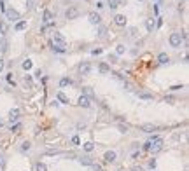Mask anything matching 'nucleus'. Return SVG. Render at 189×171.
Here are the masks:
<instances>
[{"mask_svg": "<svg viewBox=\"0 0 189 171\" xmlns=\"http://www.w3.org/2000/svg\"><path fill=\"white\" fill-rule=\"evenodd\" d=\"M65 47H67V40L61 33L54 32V37H53V49L58 51V53H65Z\"/></svg>", "mask_w": 189, "mask_h": 171, "instance_id": "f257e3e1", "label": "nucleus"}, {"mask_svg": "<svg viewBox=\"0 0 189 171\" xmlns=\"http://www.w3.org/2000/svg\"><path fill=\"white\" fill-rule=\"evenodd\" d=\"M149 152H152V154H158L161 148H163V140L161 138H158V136H152L151 140H149Z\"/></svg>", "mask_w": 189, "mask_h": 171, "instance_id": "f03ea898", "label": "nucleus"}, {"mask_svg": "<svg viewBox=\"0 0 189 171\" xmlns=\"http://www.w3.org/2000/svg\"><path fill=\"white\" fill-rule=\"evenodd\" d=\"M180 44H182V35L180 33H172L170 35V46L172 47H180Z\"/></svg>", "mask_w": 189, "mask_h": 171, "instance_id": "7ed1b4c3", "label": "nucleus"}, {"mask_svg": "<svg viewBox=\"0 0 189 171\" xmlns=\"http://www.w3.org/2000/svg\"><path fill=\"white\" fill-rule=\"evenodd\" d=\"M19 16H21V14H19L16 9H5V18H7V19H11V21H18Z\"/></svg>", "mask_w": 189, "mask_h": 171, "instance_id": "20e7f679", "label": "nucleus"}, {"mask_svg": "<svg viewBox=\"0 0 189 171\" xmlns=\"http://www.w3.org/2000/svg\"><path fill=\"white\" fill-rule=\"evenodd\" d=\"M77 105H79V106H82V108H89L91 101H89V98H88V96H84V94H82V96L77 100Z\"/></svg>", "mask_w": 189, "mask_h": 171, "instance_id": "39448f33", "label": "nucleus"}, {"mask_svg": "<svg viewBox=\"0 0 189 171\" xmlns=\"http://www.w3.org/2000/svg\"><path fill=\"white\" fill-rule=\"evenodd\" d=\"M79 72H81L82 75H88V73L91 72V65H89V63H88V61H84V63H81V65H79Z\"/></svg>", "mask_w": 189, "mask_h": 171, "instance_id": "423d86ee", "label": "nucleus"}, {"mask_svg": "<svg viewBox=\"0 0 189 171\" xmlns=\"http://www.w3.org/2000/svg\"><path fill=\"white\" fill-rule=\"evenodd\" d=\"M88 18H89V23H91V25H100V23H102V18H100L98 12H89Z\"/></svg>", "mask_w": 189, "mask_h": 171, "instance_id": "0eeeda50", "label": "nucleus"}, {"mask_svg": "<svg viewBox=\"0 0 189 171\" xmlns=\"http://www.w3.org/2000/svg\"><path fill=\"white\" fill-rule=\"evenodd\" d=\"M65 16H67V19H75V18L79 16L77 7H68V9H67V12H65Z\"/></svg>", "mask_w": 189, "mask_h": 171, "instance_id": "6e6552de", "label": "nucleus"}, {"mask_svg": "<svg viewBox=\"0 0 189 171\" xmlns=\"http://www.w3.org/2000/svg\"><path fill=\"white\" fill-rule=\"evenodd\" d=\"M18 119H19V108H11V112H9V122L12 124V122H18Z\"/></svg>", "mask_w": 189, "mask_h": 171, "instance_id": "1a4fd4ad", "label": "nucleus"}, {"mask_svg": "<svg viewBox=\"0 0 189 171\" xmlns=\"http://www.w3.org/2000/svg\"><path fill=\"white\" fill-rule=\"evenodd\" d=\"M114 23H116L117 26H126V16H124V14H117V16L114 18Z\"/></svg>", "mask_w": 189, "mask_h": 171, "instance_id": "9d476101", "label": "nucleus"}, {"mask_svg": "<svg viewBox=\"0 0 189 171\" xmlns=\"http://www.w3.org/2000/svg\"><path fill=\"white\" fill-rule=\"evenodd\" d=\"M103 159L107 161V162H114V161H116V152H114V150H109V152H105Z\"/></svg>", "mask_w": 189, "mask_h": 171, "instance_id": "9b49d317", "label": "nucleus"}, {"mask_svg": "<svg viewBox=\"0 0 189 171\" xmlns=\"http://www.w3.org/2000/svg\"><path fill=\"white\" fill-rule=\"evenodd\" d=\"M158 127L154 126V124H142V131L144 133H152V131H156Z\"/></svg>", "mask_w": 189, "mask_h": 171, "instance_id": "f8f14e48", "label": "nucleus"}, {"mask_svg": "<svg viewBox=\"0 0 189 171\" xmlns=\"http://www.w3.org/2000/svg\"><path fill=\"white\" fill-rule=\"evenodd\" d=\"M7 49H9V42H7V38H0V53H7Z\"/></svg>", "mask_w": 189, "mask_h": 171, "instance_id": "ddd939ff", "label": "nucleus"}, {"mask_svg": "<svg viewBox=\"0 0 189 171\" xmlns=\"http://www.w3.org/2000/svg\"><path fill=\"white\" fill-rule=\"evenodd\" d=\"M79 162H81L82 166H91V164H93V159H91L89 156H84V157L79 159Z\"/></svg>", "mask_w": 189, "mask_h": 171, "instance_id": "4468645a", "label": "nucleus"}, {"mask_svg": "<svg viewBox=\"0 0 189 171\" xmlns=\"http://www.w3.org/2000/svg\"><path fill=\"white\" fill-rule=\"evenodd\" d=\"M26 21H18V23H16V26H14V30L16 32H23V30H26Z\"/></svg>", "mask_w": 189, "mask_h": 171, "instance_id": "2eb2a0df", "label": "nucleus"}, {"mask_svg": "<svg viewBox=\"0 0 189 171\" xmlns=\"http://www.w3.org/2000/svg\"><path fill=\"white\" fill-rule=\"evenodd\" d=\"M154 26H156V21H154L152 18L145 21V28H147V32H152V30H154Z\"/></svg>", "mask_w": 189, "mask_h": 171, "instance_id": "dca6fc26", "label": "nucleus"}, {"mask_svg": "<svg viewBox=\"0 0 189 171\" xmlns=\"http://www.w3.org/2000/svg\"><path fill=\"white\" fill-rule=\"evenodd\" d=\"M42 18H44V23H53V12L51 11H44V16H42Z\"/></svg>", "mask_w": 189, "mask_h": 171, "instance_id": "f3484780", "label": "nucleus"}, {"mask_svg": "<svg viewBox=\"0 0 189 171\" xmlns=\"http://www.w3.org/2000/svg\"><path fill=\"white\" fill-rule=\"evenodd\" d=\"M158 61L161 63V65H165V63H168V61H170V58H168V54H166V53H159V56H158Z\"/></svg>", "mask_w": 189, "mask_h": 171, "instance_id": "a211bd4d", "label": "nucleus"}, {"mask_svg": "<svg viewBox=\"0 0 189 171\" xmlns=\"http://www.w3.org/2000/svg\"><path fill=\"white\" fill-rule=\"evenodd\" d=\"M82 148H84L86 152H93V150H95V143H93V141H86V143L82 145Z\"/></svg>", "mask_w": 189, "mask_h": 171, "instance_id": "6ab92c4d", "label": "nucleus"}, {"mask_svg": "<svg viewBox=\"0 0 189 171\" xmlns=\"http://www.w3.org/2000/svg\"><path fill=\"white\" fill-rule=\"evenodd\" d=\"M9 32V25L5 23V21H0V33H2V35H5Z\"/></svg>", "mask_w": 189, "mask_h": 171, "instance_id": "aec40b11", "label": "nucleus"}, {"mask_svg": "<svg viewBox=\"0 0 189 171\" xmlns=\"http://www.w3.org/2000/svg\"><path fill=\"white\" fill-rule=\"evenodd\" d=\"M98 70H100V73H109V65H107V63H102V65L98 67Z\"/></svg>", "mask_w": 189, "mask_h": 171, "instance_id": "412c9836", "label": "nucleus"}, {"mask_svg": "<svg viewBox=\"0 0 189 171\" xmlns=\"http://www.w3.org/2000/svg\"><path fill=\"white\" fill-rule=\"evenodd\" d=\"M58 100H60L61 103H68V96H67L65 93H61V91L58 93Z\"/></svg>", "mask_w": 189, "mask_h": 171, "instance_id": "4be33fe9", "label": "nucleus"}, {"mask_svg": "<svg viewBox=\"0 0 189 171\" xmlns=\"http://www.w3.org/2000/svg\"><path fill=\"white\" fill-rule=\"evenodd\" d=\"M82 91H84V96H88V98H93L95 96V93H93L91 88H82Z\"/></svg>", "mask_w": 189, "mask_h": 171, "instance_id": "5701e85b", "label": "nucleus"}, {"mask_svg": "<svg viewBox=\"0 0 189 171\" xmlns=\"http://www.w3.org/2000/svg\"><path fill=\"white\" fill-rule=\"evenodd\" d=\"M35 171H47V166L44 162H37L35 164Z\"/></svg>", "mask_w": 189, "mask_h": 171, "instance_id": "b1692460", "label": "nucleus"}, {"mask_svg": "<svg viewBox=\"0 0 189 171\" xmlns=\"http://www.w3.org/2000/svg\"><path fill=\"white\" fill-rule=\"evenodd\" d=\"M70 84H72V80L65 77V79H61V80H60V88H67V86H70Z\"/></svg>", "mask_w": 189, "mask_h": 171, "instance_id": "393cba45", "label": "nucleus"}, {"mask_svg": "<svg viewBox=\"0 0 189 171\" xmlns=\"http://www.w3.org/2000/svg\"><path fill=\"white\" fill-rule=\"evenodd\" d=\"M21 67H23V70H32L33 63H32L30 59H26V61H23V65H21Z\"/></svg>", "mask_w": 189, "mask_h": 171, "instance_id": "a878e982", "label": "nucleus"}, {"mask_svg": "<svg viewBox=\"0 0 189 171\" xmlns=\"http://www.w3.org/2000/svg\"><path fill=\"white\" fill-rule=\"evenodd\" d=\"M124 53H126V47H124L123 44H119V46L116 47V54L119 56V54H124Z\"/></svg>", "mask_w": 189, "mask_h": 171, "instance_id": "bb28decb", "label": "nucleus"}, {"mask_svg": "<svg viewBox=\"0 0 189 171\" xmlns=\"http://www.w3.org/2000/svg\"><path fill=\"white\" fill-rule=\"evenodd\" d=\"M119 4H121V0H109V5H110V9H116V7H119Z\"/></svg>", "mask_w": 189, "mask_h": 171, "instance_id": "cd10ccee", "label": "nucleus"}, {"mask_svg": "<svg viewBox=\"0 0 189 171\" xmlns=\"http://www.w3.org/2000/svg\"><path fill=\"white\" fill-rule=\"evenodd\" d=\"M138 98H142V100H152V94L151 93H140Z\"/></svg>", "mask_w": 189, "mask_h": 171, "instance_id": "c85d7f7f", "label": "nucleus"}, {"mask_svg": "<svg viewBox=\"0 0 189 171\" xmlns=\"http://www.w3.org/2000/svg\"><path fill=\"white\" fill-rule=\"evenodd\" d=\"M35 2H37V0H26V9H33V5H35Z\"/></svg>", "mask_w": 189, "mask_h": 171, "instance_id": "c756f323", "label": "nucleus"}, {"mask_svg": "<svg viewBox=\"0 0 189 171\" xmlns=\"http://www.w3.org/2000/svg\"><path fill=\"white\" fill-rule=\"evenodd\" d=\"M109 63H117V54H109Z\"/></svg>", "mask_w": 189, "mask_h": 171, "instance_id": "7c9ffc66", "label": "nucleus"}, {"mask_svg": "<svg viewBox=\"0 0 189 171\" xmlns=\"http://www.w3.org/2000/svg\"><path fill=\"white\" fill-rule=\"evenodd\" d=\"M119 131L121 133H128V126H126V124H119Z\"/></svg>", "mask_w": 189, "mask_h": 171, "instance_id": "2f4dec72", "label": "nucleus"}, {"mask_svg": "<svg viewBox=\"0 0 189 171\" xmlns=\"http://www.w3.org/2000/svg\"><path fill=\"white\" fill-rule=\"evenodd\" d=\"M105 33H107V28H105V26H100V28H98V35H100V37H103Z\"/></svg>", "mask_w": 189, "mask_h": 171, "instance_id": "473e14b6", "label": "nucleus"}, {"mask_svg": "<svg viewBox=\"0 0 189 171\" xmlns=\"http://www.w3.org/2000/svg\"><path fill=\"white\" fill-rule=\"evenodd\" d=\"M21 150H30V143H28V141H25L23 145H21Z\"/></svg>", "mask_w": 189, "mask_h": 171, "instance_id": "72a5a7b5", "label": "nucleus"}, {"mask_svg": "<svg viewBox=\"0 0 189 171\" xmlns=\"http://www.w3.org/2000/svg\"><path fill=\"white\" fill-rule=\"evenodd\" d=\"M19 127H21V124H14V126H11V131H14V133H16V131L19 129Z\"/></svg>", "mask_w": 189, "mask_h": 171, "instance_id": "f704fd0d", "label": "nucleus"}, {"mask_svg": "<svg viewBox=\"0 0 189 171\" xmlns=\"http://www.w3.org/2000/svg\"><path fill=\"white\" fill-rule=\"evenodd\" d=\"M28 84V88H32V79L30 77H25V86Z\"/></svg>", "mask_w": 189, "mask_h": 171, "instance_id": "c9c22d12", "label": "nucleus"}, {"mask_svg": "<svg viewBox=\"0 0 189 171\" xmlns=\"http://www.w3.org/2000/svg\"><path fill=\"white\" fill-rule=\"evenodd\" d=\"M91 54H93V56H98V54H102V49H93Z\"/></svg>", "mask_w": 189, "mask_h": 171, "instance_id": "e433bc0d", "label": "nucleus"}, {"mask_svg": "<svg viewBox=\"0 0 189 171\" xmlns=\"http://www.w3.org/2000/svg\"><path fill=\"white\" fill-rule=\"evenodd\" d=\"M149 168H151V169H154V168H156V161H154V159H151V161H149Z\"/></svg>", "mask_w": 189, "mask_h": 171, "instance_id": "4c0bfd02", "label": "nucleus"}, {"mask_svg": "<svg viewBox=\"0 0 189 171\" xmlns=\"http://www.w3.org/2000/svg\"><path fill=\"white\" fill-rule=\"evenodd\" d=\"M91 166H93V169H95V171H102V166H100V164H95V162H93Z\"/></svg>", "mask_w": 189, "mask_h": 171, "instance_id": "58836bf2", "label": "nucleus"}, {"mask_svg": "<svg viewBox=\"0 0 189 171\" xmlns=\"http://www.w3.org/2000/svg\"><path fill=\"white\" fill-rule=\"evenodd\" d=\"M170 89H172V91H177V89H182V86H172Z\"/></svg>", "mask_w": 189, "mask_h": 171, "instance_id": "ea45409f", "label": "nucleus"}, {"mask_svg": "<svg viewBox=\"0 0 189 171\" xmlns=\"http://www.w3.org/2000/svg\"><path fill=\"white\" fill-rule=\"evenodd\" d=\"M72 143H74V145H79V138H77V136H74V138H72Z\"/></svg>", "mask_w": 189, "mask_h": 171, "instance_id": "a19ab883", "label": "nucleus"}, {"mask_svg": "<svg viewBox=\"0 0 189 171\" xmlns=\"http://www.w3.org/2000/svg\"><path fill=\"white\" fill-rule=\"evenodd\" d=\"M4 67H5V63H4V59H0V72L4 70Z\"/></svg>", "mask_w": 189, "mask_h": 171, "instance_id": "79ce46f5", "label": "nucleus"}, {"mask_svg": "<svg viewBox=\"0 0 189 171\" xmlns=\"http://www.w3.org/2000/svg\"><path fill=\"white\" fill-rule=\"evenodd\" d=\"M4 164H5V161H4V157H2V156H0V166L4 168Z\"/></svg>", "mask_w": 189, "mask_h": 171, "instance_id": "37998d69", "label": "nucleus"}, {"mask_svg": "<svg viewBox=\"0 0 189 171\" xmlns=\"http://www.w3.org/2000/svg\"><path fill=\"white\" fill-rule=\"evenodd\" d=\"M131 171H144V169H142V168H140V166H135V168H133V169H131Z\"/></svg>", "mask_w": 189, "mask_h": 171, "instance_id": "c03bdc74", "label": "nucleus"}, {"mask_svg": "<svg viewBox=\"0 0 189 171\" xmlns=\"http://www.w3.org/2000/svg\"><path fill=\"white\" fill-rule=\"evenodd\" d=\"M0 11H4V12H5V9H4V2H2V0H0Z\"/></svg>", "mask_w": 189, "mask_h": 171, "instance_id": "a18cd8bd", "label": "nucleus"}, {"mask_svg": "<svg viewBox=\"0 0 189 171\" xmlns=\"http://www.w3.org/2000/svg\"><path fill=\"white\" fill-rule=\"evenodd\" d=\"M0 126H4V122H2V119H0Z\"/></svg>", "mask_w": 189, "mask_h": 171, "instance_id": "49530a36", "label": "nucleus"}, {"mask_svg": "<svg viewBox=\"0 0 189 171\" xmlns=\"http://www.w3.org/2000/svg\"><path fill=\"white\" fill-rule=\"evenodd\" d=\"M138 2H142V0H138Z\"/></svg>", "mask_w": 189, "mask_h": 171, "instance_id": "de8ad7c7", "label": "nucleus"}]
</instances>
